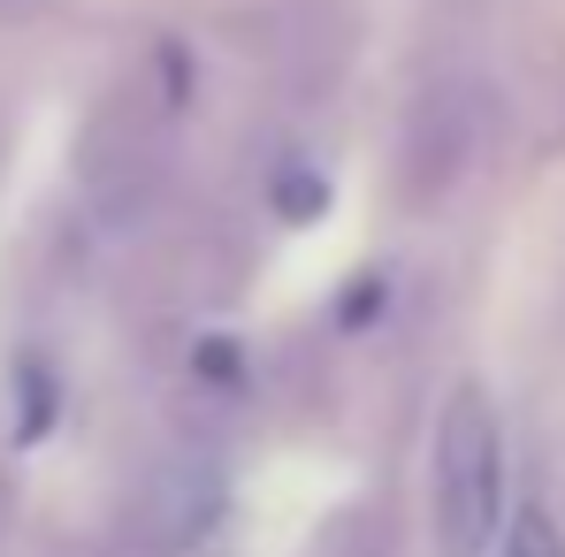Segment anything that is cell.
Wrapping results in <instances>:
<instances>
[{"instance_id": "obj_3", "label": "cell", "mask_w": 565, "mask_h": 557, "mask_svg": "<svg viewBox=\"0 0 565 557\" xmlns=\"http://www.w3.org/2000/svg\"><path fill=\"white\" fill-rule=\"evenodd\" d=\"M489 130V93L467 62H444L420 77V93L405 107V138H397V191L405 206H444L467 184L473 153Z\"/></svg>"}, {"instance_id": "obj_4", "label": "cell", "mask_w": 565, "mask_h": 557, "mask_svg": "<svg viewBox=\"0 0 565 557\" xmlns=\"http://www.w3.org/2000/svg\"><path fill=\"white\" fill-rule=\"evenodd\" d=\"M222 504H230V473L191 436V443H177L169 459L153 465V481L138 496V527L153 535V550H199L222 527Z\"/></svg>"}, {"instance_id": "obj_6", "label": "cell", "mask_w": 565, "mask_h": 557, "mask_svg": "<svg viewBox=\"0 0 565 557\" xmlns=\"http://www.w3.org/2000/svg\"><path fill=\"white\" fill-rule=\"evenodd\" d=\"M313 557H390L382 550V519H367V512H344L321 543H313Z\"/></svg>"}, {"instance_id": "obj_1", "label": "cell", "mask_w": 565, "mask_h": 557, "mask_svg": "<svg viewBox=\"0 0 565 557\" xmlns=\"http://www.w3.org/2000/svg\"><path fill=\"white\" fill-rule=\"evenodd\" d=\"M512 519L504 504V420L481 397V382H459L436 413L428 443V527L444 557H489L497 527Z\"/></svg>"}, {"instance_id": "obj_5", "label": "cell", "mask_w": 565, "mask_h": 557, "mask_svg": "<svg viewBox=\"0 0 565 557\" xmlns=\"http://www.w3.org/2000/svg\"><path fill=\"white\" fill-rule=\"evenodd\" d=\"M497 557H565L558 519H551L543 504H512V519H504V543H497Z\"/></svg>"}, {"instance_id": "obj_8", "label": "cell", "mask_w": 565, "mask_h": 557, "mask_svg": "<svg viewBox=\"0 0 565 557\" xmlns=\"http://www.w3.org/2000/svg\"><path fill=\"white\" fill-rule=\"evenodd\" d=\"M0 527H8V473H0Z\"/></svg>"}, {"instance_id": "obj_7", "label": "cell", "mask_w": 565, "mask_h": 557, "mask_svg": "<svg viewBox=\"0 0 565 557\" xmlns=\"http://www.w3.org/2000/svg\"><path fill=\"white\" fill-rule=\"evenodd\" d=\"M39 8H54V0H0V15H39Z\"/></svg>"}, {"instance_id": "obj_2", "label": "cell", "mask_w": 565, "mask_h": 557, "mask_svg": "<svg viewBox=\"0 0 565 557\" xmlns=\"http://www.w3.org/2000/svg\"><path fill=\"white\" fill-rule=\"evenodd\" d=\"M177 99L184 85H122L115 99H99L93 122H85V146H77V184L107 229H138L161 191H169V122H177Z\"/></svg>"}]
</instances>
